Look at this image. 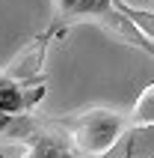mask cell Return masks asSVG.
<instances>
[{
    "instance_id": "cell-1",
    "label": "cell",
    "mask_w": 154,
    "mask_h": 158,
    "mask_svg": "<svg viewBox=\"0 0 154 158\" xmlns=\"http://www.w3.org/2000/svg\"><path fill=\"white\" fill-rule=\"evenodd\" d=\"M53 123L65 131L77 155L98 158L116 146V140L125 134L130 119L128 114H119L110 107H86V110H77L68 116H53Z\"/></svg>"
},
{
    "instance_id": "cell-2",
    "label": "cell",
    "mask_w": 154,
    "mask_h": 158,
    "mask_svg": "<svg viewBox=\"0 0 154 158\" xmlns=\"http://www.w3.org/2000/svg\"><path fill=\"white\" fill-rule=\"evenodd\" d=\"M77 21H95L113 39H119L130 48H139L145 57H151V36H145L139 27H133L125 15H119L113 9V0H77L71 6V12L62 18V33H68V27L77 24Z\"/></svg>"
},
{
    "instance_id": "cell-6",
    "label": "cell",
    "mask_w": 154,
    "mask_h": 158,
    "mask_svg": "<svg viewBox=\"0 0 154 158\" xmlns=\"http://www.w3.org/2000/svg\"><path fill=\"white\" fill-rule=\"evenodd\" d=\"M0 158H12V155H3V152H0Z\"/></svg>"
},
{
    "instance_id": "cell-4",
    "label": "cell",
    "mask_w": 154,
    "mask_h": 158,
    "mask_svg": "<svg viewBox=\"0 0 154 158\" xmlns=\"http://www.w3.org/2000/svg\"><path fill=\"white\" fill-rule=\"evenodd\" d=\"M21 158H80V155L74 152V146L65 137V131L53 123V116H44L36 137L24 146Z\"/></svg>"
},
{
    "instance_id": "cell-3",
    "label": "cell",
    "mask_w": 154,
    "mask_h": 158,
    "mask_svg": "<svg viewBox=\"0 0 154 158\" xmlns=\"http://www.w3.org/2000/svg\"><path fill=\"white\" fill-rule=\"evenodd\" d=\"M48 93V75H36L30 81H9L0 89V114L24 116L30 114Z\"/></svg>"
},
{
    "instance_id": "cell-5",
    "label": "cell",
    "mask_w": 154,
    "mask_h": 158,
    "mask_svg": "<svg viewBox=\"0 0 154 158\" xmlns=\"http://www.w3.org/2000/svg\"><path fill=\"white\" fill-rule=\"evenodd\" d=\"M133 155H137V128H133V134L125 140V152H121L119 158H133Z\"/></svg>"
},
{
    "instance_id": "cell-7",
    "label": "cell",
    "mask_w": 154,
    "mask_h": 158,
    "mask_svg": "<svg viewBox=\"0 0 154 158\" xmlns=\"http://www.w3.org/2000/svg\"><path fill=\"white\" fill-rule=\"evenodd\" d=\"M148 158H151V155H148Z\"/></svg>"
}]
</instances>
